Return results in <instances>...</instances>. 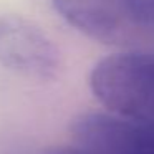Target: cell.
<instances>
[{
	"mask_svg": "<svg viewBox=\"0 0 154 154\" xmlns=\"http://www.w3.org/2000/svg\"><path fill=\"white\" fill-rule=\"evenodd\" d=\"M90 88L109 113L154 123V55L114 53L90 73Z\"/></svg>",
	"mask_w": 154,
	"mask_h": 154,
	"instance_id": "obj_1",
	"label": "cell"
},
{
	"mask_svg": "<svg viewBox=\"0 0 154 154\" xmlns=\"http://www.w3.org/2000/svg\"><path fill=\"white\" fill-rule=\"evenodd\" d=\"M75 144L94 154H154V123L114 113H83L70 126Z\"/></svg>",
	"mask_w": 154,
	"mask_h": 154,
	"instance_id": "obj_2",
	"label": "cell"
},
{
	"mask_svg": "<svg viewBox=\"0 0 154 154\" xmlns=\"http://www.w3.org/2000/svg\"><path fill=\"white\" fill-rule=\"evenodd\" d=\"M0 65L28 78L51 80L60 68V53L33 22L18 15H2Z\"/></svg>",
	"mask_w": 154,
	"mask_h": 154,
	"instance_id": "obj_3",
	"label": "cell"
},
{
	"mask_svg": "<svg viewBox=\"0 0 154 154\" xmlns=\"http://www.w3.org/2000/svg\"><path fill=\"white\" fill-rule=\"evenodd\" d=\"M55 10L91 40L116 45L143 25L136 0H51Z\"/></svg>",
	"mask_w": 154,
	"mask_h": 154,
	"instance_id": "obj_4",
	"label": "cell"
},
{
	"mask_svg": "<svg viewBox=\"0 0 154 154\" xmlns=\"http://www.w3.org/2000/svg\"><path fill=\"white\" fill-rule=\"evenodd\" d=\"M45 154H94V152L78 146V144H71V146H55L51 149H48Z\"/></svg>",
	"mask_w": 154,
	"mask_h": 154,
	"instance_id": "obj_5",
	"label": "cell"
},
{
	"mask_svg": "<svg viewBox=\"0 0 154 154\" xmlns=\"http://www.w3.org/2000/svg\"><path fill=\"white\" fill-rule=\"evenodd\" d=\"M136 2H137V8H139L141 18H143V23H146V22H144V17H146L147 10H149L151 7H154V0H136Z\"/></svg>",
	"mask_w": 154,
	"mask_h": 154,
	"instance_id": "obj_6",
	"label": "cell"
},
{
	"mask_svg": "<svg viewBox=\"0 0 154 154\" xmlns=\"http://www.w3.org/2000/svg\"><path fill=\"white\" fill-rule=\"evenodd\" d=\"M146 23H152L154 25V7L147 10V14H146Z\"/></svg>",
	"mask_w": 154,
	"mask_h": 154,
	"instance_id": "obj_7",
	"label": "cell"
}]
</instances>
